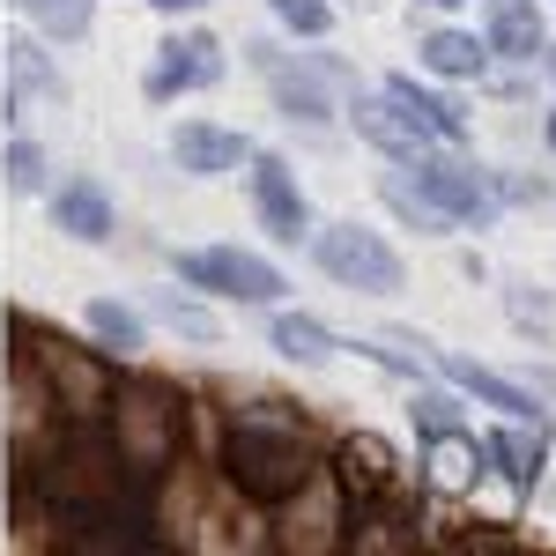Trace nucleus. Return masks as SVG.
<instances>
[{
    "label": "nucleus",
    "instance_id": "5",
    "mask_svg": "<svg viewBox=\"0 0 556 556\" xmlns=\"http://www.w3.org/2000/svg\"><path fill=\"white\" fill-rule=\"evenodd\" d=\"M312 267H319L334 290H349V298H401V290H408L401 245H393L386 230H371V223H356V215L312 223Z\"/></svg>",
    "mask_w": 556,
    "mask_h": 556
},
{
    "label": "nucleus",
    "instance_id": "28",
    "mask_svg": "<svg viewBox=\"0 0 556 556\" xmlns=\"http://www.w3.org/2000/svg\"><path fill=\"white\" fill-rule=\"evenodd\" d=\"M468 424V393L445 379H416L408 386V430H416V445L438 438V430H460Z\"/></svg>",
    "mask_w": 556,
    "mask_h": 556
},
{
    "label": "nucleus",
    "instance_id": "2",
    "mask_svg": "<svg viewBox=\"0 0 556 556\" xmlns=\"http://www.w3.org/2000/svg\"><path fill=\"white\" fill-rule=\"evenodd\" d=\"M186 393H193V386L164 379V371H149V364H127V371H119V393H112V408H104V430H112L127 475L141 482V497H149V482L172 468L178 453H193V438H186Z\"/></svg>",
    "mask_w": 556,
    "mask_h": 556
},
{
    "label": "nucleus",
    "instance_id": "8",
    "mask_svg": "<svg viewBox=\"0 0 556 556\" xmlns=\"http://www.w3.org/2000/svg\"><path fill=\"white\" fill-rule=\"evenodd\" d=\"M223 83H230V45L215 38L201 15L172 23L164 45L149 52V67H141V97L149 104H178V97H201V89H223Z\"/></svg>",
    "mask_w": 556,
    "mask_h": 556
},
{
    "label": "nucleus",
    "instance_id": "1",
    "mask_svg": "<svg viewBox=\"0 0 556 556\" xmlns=\"http://www.w3.org/2000/svg\"><path fill=\"white\" fill-rule=\"evenodd\" d=\"M208 460L230 475V482H238V497H245V505L275 513L290 490H304L312 475L327 468V430L312 424L304 408H290V401L253 393L245 408H238V401L223 408Z\"/></svg>",
    "mask_w": 556,
    "mask_h": 556
},
{
    "label": "nucleus",
    "instance_id": "16",
    "mask_svg": "<svg viewBox=\"0 0 556 556\" xmlns=\"http://www.w3.org/2000/svg\"><path fill=\"white\" fill-rule=\"evenodd\" d=\"M416 482H424V497H460V505H468L475 490L490 482V453H482V430L460 424V430H438V438H424Z\"/></svg>",
    "mask_w": 556,
    "mask_h": 556
},
{
    "label": "nucleus",
    "instance_id": "32",
    "mask_svg": "<svg viewBox=\"0 0 556 556\" xmlns=\"http://www.w3.org/2000/svg\"><path fill=\"white\" fill-rule=\"evenodd\" d=\"M490 186H497L505 208H549L556 201V178H542V172H490Z\"/></svg>",
    "mask_w": 556,
    "mask_h": 556
},
{
    "label": "nucleus",
    "instance_id": "25",
    "mask_svg": "<svg viewBox=\"0 0 556 556\" xmlns=\"http://www.w3.org/2000/svg\"><path fill=\"white\" fill-rule=\"evenodd\" d=\"M149 319H156V327H172L178 342H193V349H215V342H223V312H215V298L186 290V282L156 290V298H149Z\"/></svg>",
    "mask_w": 556,
    "mask_h": 556
},
{
    "label": "nucleus",
    "instance_id": "34",
    "mask_svg": "<svg viewBox=\"0 0 556 556\" xmlns=\"http://www.w3.org/2000/svg\"><path fill=\"white\" fill-rule=\"evenodd\" d=\"M519 379H527V386H534V393H542V401H549V408H556V364H527Z\"/></svg>",
    "mask_w": 556,
    "mask_h": 556
},
{
    "label": "nucleus",
    "instance_id": "10",
    "mask_svg": "<svg viewBox=\"0 0 556 556\" xmlns=\"http://www.w3.org/2000/svg\"><path fill=\"white\" fill-rule=\"evenodd\" d=\"M408 186H416L453 230H497V223H505V201H497L490 172L468 164L460 149H424V156L408 164Z\"/></svg>",
    "mask_w": 556,
    "mask_h": 556
},
{
    "label": "nucleus",
    "instance_id": "27",
    "mask_svg": "<svg viewBox=\"0 0 556 556\" xmlns=\"http://www.w3.org/2000/svg\"><path fill=\"white\" fill-rule=\"evenodd\" d=\"M505 319H513V334H519V342L556 349V290H542V282L513 275V282H505Z\"/></svg>",
    "mask_w": 556,
    "mask_h": 556
},
{
    "label": "nucleus",
    "instance_id": "14",
    "mask_svg": "<svg viewBox=\"0 0 556 556\" xmlns=\"http://www.w3.org/2000/svg\"><path fill=\"white\" fill-rule=\"evenodd\" d=\"M424 364L438 371L445 386H460L475 408H490V416H513V424H542L549 416V401L534 393V386L519 379V371H490V364H475L468 349H438L424 342Z\"/></svg>",
    "mask_w": 556,
    "mask_h": 556
},
{
    "label": "nucleus",
    "instance_id": "37",
    "mask_svg": "<svg viewBox=\"0 0 556 556\" xmlns=\"http://www.w3.org/2000/svg\"><path fill=\"white\" fill-rule=\"evenodd\" d=\"M534 67H542V75H549V83H556V38L542 45V60H534Z\"/></svg>",
    "mask_w": 556,
    "mask_h": 556
},
{
    "label": "nucleus",
    "instance_id": "33",
    "mask_svg": "<svg viewBox=\"0 0 556 556\" xmlns=\"http://www.w3.org/2000/svg\"><path fill=\"white\" fill-rule=\"evenodd\" d=\"M156 23H193V15H208V0H141Z\"/></svg>",
    "mask_w": 556,
    "mask_h": 556
},
{
    "label": "nucleus",
    "instance_id": "24",
    "mask_svg": "<svg viewBox=\"0 0 556 556\" xmlns=\"http://www.w3.org/2000/svg\"><path fill=\"white\" fill-rule=\"evenodd\" d=\"M83 334L104 349L112 364H141V356H149V312L127 304V298H89L83 304Z\"/></svg>",
    "mask_w": 556,
    "mask_h": 556
},
{
    "label": "nucleus",
    "instance_id": "20",
    "mask_svg": "<svg viewBox=\"0 0 556 556\" xmlns=\"http://www.w3.org/2000/svg\"><path fill=\"white\" fill-rule=\"evenodd\" d=\"M416 67L424 75H438V83L468 89V83H490V45H482V30H468V23H453V15H430V30L416 38Z\"/></svg>",
    "mask_w": 556,
    "mask_h": 556
},
{
    "label": "nucleus",
    "instance_id": "29",
    "mask_svg": "<svg viewBox=\"0 0 556 556\" xmlns=\"http://www.w3.org/2000/svg\"><path fill=\"white\" fill-rule=\"evenodd\" d=\"M379 208L393 215L401 230H416V238H453V223H445V215H438V208L424 201V193L408 186V172H401V164H393V172L379 178Z\"/></svg>",
    "mask_w": 556,
    "mask_h": 556
},
{
    "label": "nucleus",
    "instance_id": "9",
    "mask_svg": "<svg viewBox=\"0 0 556 556\" xmlns=\"http://www.w3.org/2000/svg\"><path fill=\"white\" fill-rule=\"evenodd\" d=\"M349 490L334 482V468H319L304 490H290L275 513H267V542L282 556H342L349 549Z\"/></svg>",
    "mask_w": 556,
    "mask_h": 556
},
{
    "label": "nucleus",
    "instance_id": "3",
    "mask_svg": "<svg viewBox=\"0 0 556 556\" xmlns=\"http://www.w3.org/2000/svg\"><path fill=\"white\" fill-rule=\"evenodd\" d=\"M8 334H15V349L38 364V379L52 386V401H60L67 424H104V408H112V393H119V371H127V364H112L89 334H60V327H45L38 312H8Z\"/></svg>",
    "mask_w": 556,
    "mask_h": 556
},
{
    "label": "nucleus",
    "instance_id": "15",
    "mask_svg": "<svg viewBox=\"0 0 556 556\" xmlns=\"http://www.w3.org/2000/svg\"><path fill=\"white\" fill-rule=\"evenodd\" d=\"M482 453H490V482L513 490L519 505H534V490L549 475V416L542 424H513V416L482 424Z\"/></svg>",
    "mask_w": 556,
    "mask_h": 556
},
{
    "label": "nucleus",
    "instance_id": "31",
    "mask_svg": "<svg viewBox=\"0 0 556 556\" xmlns=\"http://www.w3.org/2000/svg\"><path fill=\"white\" fill-rule=\"evenodd\" d=\"M0 178H8V193H23V201L45 193V186H52V149L30 141V134H15V141H8V156H0Z\"/></svg>",
    "mask_w": 556,
    "mask_h": 556
},
{
    "label": "nucleus",
    "instance_id": "21",
    "mask_svg": "<svg viewBox=\"0 0 556 556\" xmlns=\"http://www.w3.org/2000/svg\"><path fill=\"white\" fill-rule=\"evenodd\" d=\"M245 156H253V141L223 119H178L172 127V164L186 178H230L245 172Z\"/></svg>",
    "mask_w": 556,
    "mask_h": 556
},
{
    "label": "nucleus",
    "instance_id": "17",
    "mask_svg": "<svg viewBox=\"0 0 556 556\" xmlns=\"http://www.w3.org/2000/svg\"><path fill=\"white\" fill-rule=\"evenodd\" d=\"M475 30L497 67H534L549 45V15H542V0H475Z\"/></svg>",
    "mask_w": 556,
    "mask_h": 556
},
{
    "label": "nucleus",
    "instance_id": "30",
    "mask_svg": "<svg viewBox=\"0 0 556 556\" xmlns=\"http://www.w3.org/2000/svg\"><path fill=\"white\" fill-rule=\"evenodd\" d=\"M267 23L290 45H327L342 23V0H267Z\"/></svg>",
    "mask_w": 556,
    "mask_h": 556
},
{
    "label": "nucleus",
    "instance_id": "23",
    "mask_svg": "<svg viewBox=\"0 0 556 556\" xmlns=\"http://www.w3.org/2000/svg\"><path fill=\"white\" fill-rule=\"evenodd\" d=\"M8 97H15V112H23V104H67V75H60V52H52L38 30L8 38Z\"/></svg>",
    "mask_w": 556,
    "mask_h": 556
},
{
    "label": "nucleus",
    "instance_id": "18",
    "mask_svg": "<svg viewBox=\"0 0 556 556\" xmlns=\"http://www.w3.org/2000/svg\"><path fill=\"white\" fill-rule=\"evenodd\" d=\"M342 119L356 127V141H364L371 156H386V164H401V172H408V164H416V156L430 149L424 134H416L408 119H401V104H393L386 89H364V83H356V89L342 97Z\"/></svg>",
    "mask_w": 556,
    "mask_h": 556
},
{
    "label": "nucleus",
    "instance_id": "7",
    "mask_svg": "<svg viewBox=\"0 0 556 556\" xmlns=\"http://www.w3.org/2000/svg\"><path fill=\"white\" fill-rule=\"evenodd\" d=\"M327 468H334V482L349 490V513H371V505H416L424 497V482H416V468L401 460V445L386 438V430H334L327 438Z\"/></svg>",
    "mask_w": 556,
    "mask_h": 556
},
{
    "label": "nucleus",
    "instance_id": "38",
    "mask_svg": "<svg viewBox=\"0 0 556 556\" xmlns=\"http://www.w3.org/2000/svg\"><path fill=\"white\" fill-rule=\"evenodd\" d=\"M342 8H356V15H371V8H379V0H342Z\"/></svg>",
    "mask_w": 556,
    "mask_h": 556
},
{
    "label": "nucleus",
    "instance_id": "35",
    "mask_svg": "<svg viewBox=\"0 0 556 556\" xmlns=\"http://www.w3.org/2000/svg\"><path fill=\"white\" fill-rule=\"evenodd\" d=\"M416 8H424V15H468L475 0H416Z\"/></svg>",
    "mask_w": 556,
    "mask_h": 556
},
{
    "label": "nucleus",
    "instance_id": "6",
    "mask_svg": "<svg viewBox=\"0 0 556 556\" xmlns=\"http://www.w3.org/2000/svg\"><path fill=\"white\" fill-rule=\"evenodd\" d=\"M172 282L215 304H238V312H267L290 298V275L253 245H186V253H172Z\"/></svg>",
    "mask_w": 556,
    "mask_h": 556
},
{
    "label": "nucleus",
    "instance_id": "26",
    "mask_svg": "<svg viewBox=\"0 0 556 556\" xmlns=\"http://www.w3.org/2000/svg\"><path fill=\"white\" fill-rule=\"evenodd\" d=\"M15 15H23L45 45H60V52L97 30V0H15Z\"/></svg>",
    "mask_w": 556,
    "mask_h": 556
},
{
    "label": "nucleus",
    "instance_id": "13",
    "mask_svg": "<svg viewBox=\"0 0 556 556\" xmlns=\"http://www.w3.org/2000/svg\"><path fill=\"white\" fill-rule=\"evenodd\" d=\"M379 89L401 104V119L424 134L430 149H468L475 141V112L460 104L453 83H438V75H424V67H393V75H379Z\"/></svg>",
    "mask_w": 556,
    "mask_h": 556
},
{
    "label": "nucleus",
    "instance_id": "36",
    "mask_svg": "<svg viewBox=\"0 0 556 556\" xmlns=\"http://www.w3.org/2000/svg\"><path fill=\"white\" fill-rule=\"evenodd\" d=\"M542 149H549V156H556V104H549V112H542Z\"/></svg>",
    "mask_w": 556,
    "mask_h": 556
},
{
    "label": "nucleus",
    "instance_id": "22",
    "mask_svg": "<svg viewBox=\"0 0 556 556\" xmlns=\"http://www.w3.org/2000/svg\"><path fill=\"white\" fill-rule=\"evenodd\" d=\"M267 349H275L282 364H298V371H319V364H334V356H342V334H334L319 312L267 304Z\"/></svg>",
    "mask_w": 556,
    "mask_h": 556
},
{
    "label": "nucleus",
    "instance_id": "4",
    "mask_svg": "<svg viewBox=\"0 0 556 556\" xmlns=\"http://www.w3.org/2000/svg\"><path fill=\"white\" fill-rule=\"evenodd\" d=\"M245 67L267 83L275 119L312 127V134L334 127V119H342V97L356 89V67H349V60H334V52H290L282 38H253L245 45Z\"/></svg>",
    "mask_w": 556,
    "mask_h": 556
},
{
    "label": "nucleus",
    "instance_id": "11",
    "mask_svg": "<svg viewBox=\"0 0 556 556\" xmlns=\"http://www.w3.org/2000/svg\"><path fill=\"white\" fill-rule=\"evenodd\" d=\"M60 430H67V416H60L52 386L38 379V364L23 349H8V468L30 475L60 445Z\"/></svg>",
    "mask_w": 556,
    "mask_h": 556
},
{
    "label": "nucleus",
    "instance_id": "19",
    "mask_svg": "<svg viewBox=\"0 0 556 556\" xmlns=\"http://www.w3.org/2000/svg\"><path fill=\"white\" fill-rule=\"evenodd\" d=\"M45 215H52V230L75 238V245H112V238H119V208H112L104 178H52V186H45Z\"/></svg>",
    "mask_w": 556,
    "mask_h": 556
},
{
    "label": "nucleus",
    "instance_id": "12",
    "mask_svg": "<svg viewBox=\"0 0 556 556\" xmlns=\"http://www.w3.org/2000/svg\"><path fill=\"white\" fill-rule=\"evenodd\" d=\"M245 201H253V223L275 238V245H312V201L298 186V164L282 149H253L245 156Z\"/></svg>",
    "mask_w": 556,
    "mask_h": 556
}]
</instances>
